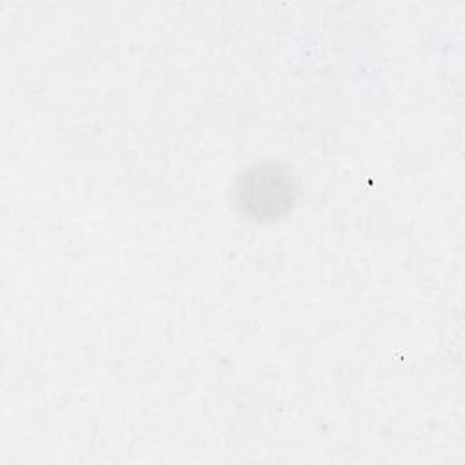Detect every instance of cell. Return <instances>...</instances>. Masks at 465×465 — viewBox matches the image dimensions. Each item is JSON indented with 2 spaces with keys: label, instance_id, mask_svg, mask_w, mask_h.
<instances>
[{
  "label": "cell",
  "instance_id": "6da1fadb",
  "mask_svg": "<svg viewBox=\"0 0 465 465\" xmlns=\"http://www.w3.org/2000/svg\"><path fill=\"white\" fill-rule=\"evenodd\" d=\"M240 205L256 216H278L292 202V182L278 167L247 171L238 185Z\"/></svg>",
  "mask_w": 465,
  "mask_h": 465
}]
</instances>
